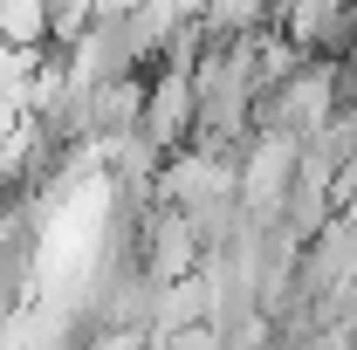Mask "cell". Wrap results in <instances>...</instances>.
<instances>
[{"instance_id":"1","label":"cell","mask_w":357,"mask_h":350,"mask_svg":"<svg viewBox=\"0 0 357 350\" xmlns=\"http://www.w3.org/2000/svg\"><path fill=\"white\" fill-rule=\"evenodd\" d=\"M137 137H144V144H158V151H178V144L192 137V69H178V62H158V76L144 83Z\"/></svg>"},{"instance_id":"2","label":"cell","mask_w":357,"mask_h":350,"mask_svg":"<svg viewBox=\"0 0 357 350\" xmlns=\"http://www.w3.org/2000/svg\"><path fill=\"white\" fill-rule=\"evenodd\" d=\"M48 35V0H0V42L35 48Z\"/></svg>"}]
</instances>
